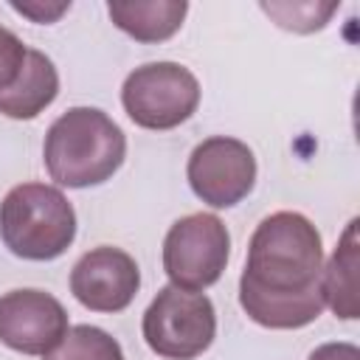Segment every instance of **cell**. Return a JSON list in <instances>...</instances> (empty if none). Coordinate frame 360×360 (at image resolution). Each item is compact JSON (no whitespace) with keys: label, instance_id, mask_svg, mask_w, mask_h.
Listing matches in <instances>:
<instances>
[{"label":"cell","instance_id":"1","mask_svg":"<svg viewBox=\"0 0 360 360\" xmlns=\"http://www.w3.org/2000/svg\"><path fill=\"white\" fill-rule=\"evenodd\" d=\"M321 270L323 245L318 228L298 211H276L250 236L239 290L301 295L321 284Z\"/></svg>","mask_w":360,"mask_h":360},{"label":"cell","instance_id":"2","mask_svg":"<svg viewBox=\"0 0 360 360\" xmlns=\"http://www.w3.org/2000/svg\"><path fill=\"white\" fill-rule=\"evenodd\" d=\"M127 155L121 127L96 107H70L45 135V169L68 188H87L110 180Z\"/></svg>","mask_w":360,"mask_h":360},{"label":"cell","instance_id":"3","mask_svg":"<svg viewBox=\"0 0 360 360\" xmlns=\"http://www.w3.org/2000/svg\"><path fill=\"white\" fill-rule=\"evenodd\" d=\"M0 236L14 256L51 262L70 248L76 236V211L59 188L20 183L0 202Z\"/></svg>","mask_w":360,"mask_h":360},{"label":"cell","instance_id":"4","mask_svg":"<svg viewBox=\"0 0 360 360\" xmlns=\"http://www.w3.org/2000/svg\"><path fill=\"white\" fill-rule=\"evenodd\" d=\"M143 340L166 360H194L200 357L214 335L217 315L214 304L202 292H188L180 287H163L143 312Z\"/></svg>","mask_w":360,"mask_h":360},{"label":"cell","instance_id":"5","mask_svg":"<svg viewBox=\"0 0 360 360\" xmlns=\"http://www.w3.org/2000/svg\"><path fill=\"white\" fill-rule=\"evenodd\" d=\"M121 101L138 127L174 129L194 115L200 104V82L177 62H149L124 79Z\"/></svg>","mask_w":360,"mask_h":360},{"label":"cell","instance_id":"6","mask_svg":"<svg viewBox=\"0 0 360 360\" xmlns=\"http://www.w3.org/2000/svg\"><path fill=\"white\" fill-rule=\"evenodd\" d=\"M231 256V236L217 214H188L163 239V270L172 287L200 292L219 281Z\"/></svg>","mask_w":360,"mask_h":360},{"label":"cell","instance_id":"7","mask_svg":"<svg viewBox=\"0 0 360 360\" xmlns=\"http://www.w3.org/2000/svg\"><path fill=\"white\" fill-rule=\"evenodd\" d=\"M188 186L211 208H231L242 202L256 183V158L248 143L214 135L194 146L188 158Z\"/></svg>","mask_w":360,"mask_h":360},{"label":"cell","instance_id":"8","mask_svg":"<svg viewBox=\"0 0 360 360\" xmlns=\"http://www.w3.org/2000/svg\"><path fill=\"white\" fill-rule=\"evenodd\" d=\"M65 307L42 290H11L0 295V343L22 354H48L68 332Z\"/></svg>","mask_w":360,"mask_h":360},{"label":"cell","instance_id":"9","mask_svg":"<svg viewBox=\"0 0 360 360\" xmlns=\"http://www.w3.org/2000/svg\"><path fill=\"white\" fill-rule=\"evenodd\" d=\"M141 287L135 259L121 248H93L70 270V292L93 312H121Z\"/></svg>","mask_w":360,"mask_h":360},{"label":"cell","instance_id":"10","mask_svg":"<svg viewBox=\"0 0 360 360\" xmlns=\"http://www.w3.org/2000/svg\"><path fill=\"white\" fill-rule=\"evenodd\" d=\"M321 292L323 304L343 321L360 315V242H357V219H352L321 270Z\"/></svg>","mask_w":360,"mask_h":360},{"label":"cell","instance_id":"11","mask_svg":"<svg viewBox=\"0 0 360 360\" xmlns=\"http://www.w3.org/2000/svg\"><path fill=\"white\" fill-rule=\"evenodd\" d=\"M56 93H59V73L53 62L42 51L28 48L17 82L6 93H0V112L17 121H28L39 115L56 98Z\"/></svg>","mask_w":360,"mask_h":360},{"label":"cell","instance_id":"12","mask_svg":"<svg viewBox=\"0 0 360 360\" xmlns=\"http://www.w3.org/2000/svg\"><path fill=\"white\" fill-rule=\"evenodd\" d=\"M110 20L138 42H163L169 39L188 11L183 0H112L107 6Z\"/></svg>","mask_w":360,"mask_h":360},{"label":"cell","instance_id":"13","mask_svg":"<svg viewBox=\"0 0 360 360\" xmlns=\"http://www.w3.org/2000/svg\"><path fill=\"white\" fill-rule=\"evenodd\" d=\"M239 304L250 321L267 329H301L312 323L326 307L321 284L301 295H262V292L239 290Z\"/></svg>","mask_w":360,"mask_h":360},{"label":"cell","instance_id":"14","mask_svg":"<svg viewBox=\"0 0 360 360\" xmlns=\"http://www.w3.org/2000/svg\"><path fill=\"white\" fill-rule=\"evenodd\" d=\"M45 360H124V352L115 338H110L104 329L79 323L65 332L56 349L45 354Z\"/></svg>","mask_w":360,"mask_h":360},{"label":"cell","instance_id":"15","mask_svg":"<svg viewBox=\"0 0 360 360\" xmlns=\"http://www.w3.org/2000/svg\"><path fill=\"white\" fill-rule=\"evenodd\" d=\"M262 11H267L287 31L309 34L329 22L338 3H262Z\"/></svg>","mask_w":360,"mask_h":360},{"label":"cell","instance_id":"16","mask_svg":"<svg viewBox=\"0 0 360 360\" xmlns=\"http://www.w3.org/2000/svg\"><path fill=\"white\" fill-rule=\"evenodd\" d=\"M25 53H28V48L22 45V39L0 25V93H6L17 82L22 65H25Z\"/></svg>","mask_w":360,"mask_h":360},{"label":"cell","instance_id":"17","mask_svg":"<svg viewBox=\"0 0 360 360\" xmlns=\"http://www.w3.org/2000/svg\"><path fill=\"white\" fill-rule=\"evenodd\" d=\"M11 8L14 11H20V14H25L28 20H34V22H53V20H59L68 8H70V3H65V0H59V3H42V0H22V3H11Z\"/></svg>","mask_w":360,"mask_h":360},{"label":"cell","instance_id":"18","mask_svg":"<svg viewBox=\"0 0 360 360\" xmlns=\"http://www.w3.org/2000/svg\"><path fill=\"white\" fill-rule=\"evenodd\" d=\"M309 360H360V349L354 343H323L309 354Z\"/></svg>","mask_w":360,"mask_h":360}]
</instances>
